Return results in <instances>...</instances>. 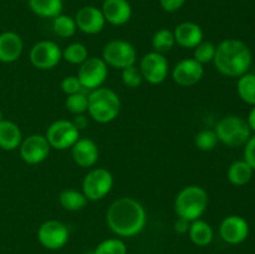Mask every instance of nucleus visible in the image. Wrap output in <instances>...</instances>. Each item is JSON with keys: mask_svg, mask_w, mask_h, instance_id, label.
<instances>
[{"mask_svg": "<svg viewBox=\"0 0 255 254\" xmlns=\"http://www.w3.org/2000/svg\"><path fill=\"white\" fill-rule=\"evenodd\" d=\"M176 44L184 49H194L203 41V29L198 24L192 21H184L177 25L173 31Z\"/></svg>", "mask_w": 255, "mask_h": 254, "instance_id": "nucleus-19", "label": "nucleus"}, {"mask_svg": "<svg viewBox=\"0 0 255 254\" xmlns=\"http://www.w3.org/2000/svg\"><path fill=\"white\" fill-rule=\"evenodd\" d=\"M216 55V45L209 41H202L201 44L194 47L193 59L197 60L199 64L204 65L212 62Z\"/></svg>", "mask_w": 255, "mask_h": 254, "instance_id": "nucleus-33", "label": "nucleus"}, {"mask_svg": "<svg viewBox=\"0 0 255 254\" xmlns=\"http://www.w3.org/2000/svg\"><path fill=\"white\" fill-rule=\"evenodd\" d=\"M204 76L203 65L199 64L193 57L183 59L174 65L172 70V79L177 85L183 87L193 86L198 84Z\"/></svg>", "mask_w": 255, "mask_h": 254, "instance_id": "nucleus-14", "label": "nucleus"}, {"mask_svg": "<svg viewBox=\"0 0 255 254\" xmlns=\"http://www.w3.org/2000/svg\"><path fill=\"white\" fill-rule=\"evenodd\" d=\"M109 228L116 236L134 237L141 233L147 223L144 207L132 197H121L111 203L106 213Z\"/></svg>", "mask_w": 255, "mask_h": 254, "instance_id": "nucleus-1", "label": "nucleus"}, {"mask_svg": "<svg viewBox=\"0 0 255 254\" xmlns=\"http://www.w3.org/2000/svg\"><path fill=\"white\" fill-rule=\"evenodd\" d=\"M71 156L75 163L84 168H90L99 161V147L91 138H79L71 147Z\"/></svg>", "mask_w": 255, "mask_h": 254, "instance_id": "nucleus-17", "label": "nucleus"}, {"mask_svg": "<svg viewBox=\"0 0 255 254\" xmlns=\"http://www.w3.org/2000/svg\"><path fill=\"white\" fill-rule=\"evenodd\" d=\"M19 149L20 157L25 163L39 164L49 157L51 147H50L46 137L35 133L22 139Z\"/></svg>", "mask_w": 255, "mask_h": 254, "instance_id": "nucleus-13", "label": "nucleus"}, {"mask_svg": "<svg viewBox=\"0 0 255 254\" xmlns=\"http://www.w3.org/2000/svg\"><path fill=\"white\" fill-rule=\"evenodd\" d=\"M189 226H191V222L187 221V219L179 218L178 217V219H177L176 223H174V231L179 234L188 233Z\"/></svg>", "mask_w": 255, "mask_h": 254, "instance_id": "nucleus-38", "label": "nucleus"}, {"mask_svg": "<svg viewBox=\"0 0 255 254\" xmlns=\"http://www.w3.org/2000/svg\"><path fill=\"white\" fill-rule=\"evenodd\" d=\"M138 69L143 80H146L148 84L159 85L168 76L169 64L163 54L151 51L142 57Z\"/></svg>", "mask_w": 255, "mask_h": 254, "instance_id": "nucleus-11", "label": "nucleus"}, {"mask_svg": "<svg viewBox=\"0 0 255 254\" xmlns=\"http://www.w3.org/2000/svg\"><path fill=\"white\" fill-rule=\"evenodd\" d=\"M121 71L122 84L126 87H128V89H137V87L141 86L142 82H143V77H142L141 71H139V69L136 65L126 67V69L121 70Z\"/></svg>", "mask_w": 255, "mask_h": 254, "instance_id": "nucleus-34", "label": "nucleus"}, {"mask_svg": "<svg viewBox=\"0 0 255 254\" xmlns=\"http://www.w3.org/2000/svg\"><path fill=\"white\" fill-rule=\"evenodd\" d=\"M29 7L35 15L40 17L54 19L62 14L64 1L62 0H29Z\"/></svg>", "mask_w": 255, "mask_h": 254, "instance_id": "nucleus-23", "label": "nucleus"}, {"mask_svg": "<svg viewBox=\"0 0 255 254\" xmlns=\"http://www.w3.org/2000/svg\"><path fill=\"white\" fill-rule=\"evenodd\" d=\"M72 122H74V125L79 129L85 128L87 126V124H89V121H87V119L84 115H76V117H75V120Z\"/></svg>", "mask_w": 255, "mask_h": 254, "instance_id": "nucleus-39", "label": "nucleus"}, {"mask_svg": "<svg viewBox=\"0 0 255 254\" xmlns=\"http://www.w3.org/2000/svg\"><path fill=\"white\" fill-rule=\"evenodd\" d=\"M22 142V133L15 122L2 120L0 122V148L4 151H14Z\"/></svg>", "mask_w": 255, "mask_h": 254, "instance_id": "nucleus-21", "label": "nucleus"}, {"mask_svg": "<svg viewBox=\"0 0 255 254\" xmlns=\"http://www.w3.org/2000/svg\"><path fill=\"white\" fill-rule=\"evenodd\" d=\"M237 92L242 101L255 106V74L242 75L237 82Z\"/></svg>", "mask_w": 255, "mask_h": 254, "instance_id": "nucleus-26", "label": "nucleus"}, {"mask_svg": "<svg viewBox=\"0 0 255 254\" xmlns=\"http://www.w3.org/2000/svg\"><path fill=\"white\" fill-rule=\"evenodd\" d=\"M50 147L59 151L71 148L80 138V129L69 120H57L47 127L46 134Z\"/></svg>", "mask_w": 255, "mask_h": 254, "instance_id": "nucleus-8", "label": "nucleus"}, {"mask_svg": "<svg viewBox=\"0 0 255 254\" xmlns=\"http://www.w3.org/2000/svg\"><path fill=\"white\" fill-rule=\"evenodd\" d=\"M121 111L120 96L109 87H99L89 92L90 117L99 124H109L117 119Z\"/></svg>", "mask_w": 255, "mask_h": 254, "instance_id": "nucleus-3", "label": "nucleus"}, {"mask_svg": "<svg viewBox=\"0 0 255 254\" xmlns=\"http://www.w3.org/2000/svg\"><path fill=\"white\" fill-rule=\"evenodd\" d=\"M109 76V66L102 57H87L79 67L77 77L85 90H96L101 87Z\"/></svg>", "mask_w": 255, "mask_h": 254, "instance_id": "nucleus-9", "label": "nucleus"}, {"mask_svg": "<svg viewBox=\"0 0 255 254\" xmlns=\"http://www.w3.org/2000/svg\"><path fill=\"white\" fill-rule=\"evenodd\" d=\"M114 187V176L106 168H92L82 181V193L87 201L104 199Z\"/></svg>", "mask_w": 255, "mask_h": 254, "instance_id": "nucleus-7", "label": "nucleus"}, {"mask_svg": "<svg viewBox=\"0 0 255 254\" xmlns=\"http://www.w3.org/2000/svg\"><path fill=\"white\" fill-rule=\"evenodd\" d=\"M24 50V42L19 34L5 31L0 34V61L5 64L15 62L20 59Z\"/></svg>", "mask_w": 255, "mask_h": 254, "instance_id": "nucleus-20", "label": "nucleus"}, {"mask_svg": "<svg viewBox=\"0 0 255 254\" xmlns=\"http://www.w3.org/2000/svg\"><path fill=\"white\" fill-rule=\"evenodd\" d=\"M244 159L251 164L252 168L255 171V136L251 137L246 143L244 148Z\"/></svg>", "mask_w": 255, "mask_h": 254, "instance_id": "nucleus-36", "label": "nucleus"}, {"mask_svg": "<svg viewBox=\"0 0 255 254\" xmlns=\"http://www.w3.org/2000/svg\"><path fill=\"white\" fill-rule=\"evenodd\" d=\"M94 254H127V247L121 239L109 238L97 244Z\"/></svg>", "mask_w": 255, "mask_h": 254, "instance_id": "nucleus-32", "label": "nucleus"}, {"mask_svg": "<svg viewBox=\"0 0 255 254\" xmlns=\"http://www.w3.org/2000/svg\"><path fill=\"white\" fill-rule=\"evenodd\" d=\"M247 122H248V125H249V127H251L252 131L255 132V106H253V109H252L251 112H249Z\"/></svg>", "mask_w": 255, "mask_h": 254, "instance_id": "nucleus-40", "label": "nucleus"}, {"mask_svg": "<svg viewBox=\"0 0 255 254\" xmlns=\"http://www.w3.org/2000/svg\"><path fill=\"white\" fill-rule=\"evenodd\" d=\"M101 11L106 22L114 26L127 24L132 16V7L128 0H105Z\"/></svg>", "mask_w": 255, "mask_h": 254, "instance_id": "nucleus-18", "label": "nucleus"}, {"mask_svg": "<svg viewBox=\"0 0 255 254\" xmlns=\"http://www.w3.org/2000/svg\"><path fill=\"white\" fill-rule=\"evenodd\" d=\"M65 106L71 114L84 115L85 112H87V107H89V94L81 91L77 94L69 95L66 97Z\"/></svg>", "mask_w": 255, "mask_h": 254, "instance_id": "nucleus-30", "label": "nucleus"}, {"mask_svg": "<svg viewBox=\"0 0 255 254\" xmlns=\"http://www.w3.org/2000/svg\"><path fill=\"white\" fill-rule=\"evenodd\" d=\"M77 29L87 35H96L104 30L106 25L101 9L96 6H84L76 12L75 16Z\"/></svg>", "mask_w": 255, "mask_h": 254, "instance_id": "nucleus-16", "label": "nucleus"}, {"mask_svg": "<svg viewBox=\"0 0 255 254\" xmlns=\"http://www.w3.org/2000/svg\"><path fill=\"white\" fill-rule=\"evenodd\" d=\"M218 142V137H217V133L214 129L204 128L202 131H199L196 134V137H194V143H196L197 148L204 152L212 151V149L216 148Z\"/></svg>", "mask_w": 255, "mask_h": 254, "instance_id": "nucleus-31", "label": "nucleus"}, {"mask_svg": "<svg viewBox=\"0 0 255 254\" xmlns=\"http://www.w3.org/2000/svg\"><path fill=\"white\" fill-rule=\"evenodd\" d=\"M254 169L252 168L251 164L243 159V161H236L229 166L227 177L228 181L234 186H244L249 183L253 177Z\"/></svg>", "mask_w": 255, "mask_h": 254, "instance_id": "nucleus-24", "label": "nucleus"}, {"mask_svg": "<svg viewBox=\"0 0 255 254\" xmlns=\"http://www.w3.org/2000/svg\"><path fill=\"white\" fill-rule=\"evenodd\" d=\"M208 193L206 189L197 184H191L177 194L174 199V211L179 218L193 222L204 214L208 207Z\"/></svg>", "mask_w": 255, "mask_h": 254, "instance_id": "nucleus-4", "label": "nucleus"}, {"mask_svg": "<svg viewBox=\"0 0 255 254\" xmlns=\"http://www.w3.org/2000/svg\"><path fill=\"white\" fill-rule=\"evenodd\" d=\"M102 59L107 66L124 70L137 61V51L131 42L126 40H112L105 45Z\"/></svg>", "mask_w": 255, "mask_h": 254, "instance_id": "nucleus-6", "label": "nucleus"}, {"mask_svg": "<svg viewBox=\"0 0 255 254\" xmlns=\"http://www.w3.org/2000/svg\"><path fill=\"white\" fill-rule=\"evenodd\" d=\"M61 90L66 96H69V95L77 94V92L84 91L85 89L82 87L79 77L74 76V75H70V76H66L61 81Z\"/></svg>", "mask_w": 255, "mask_h": 254, "instance_id": "nucleus-35", "label": "nucleus"}, {"mask_svg": "<svg viewBox=\"0 0 255 254\" xmlns=\"http://www.w3.org/2000/svg\"><path fill=\"white\" fill-rule=\"evenodd\" d=\"M52 30H54L57 36L64 37V39L74 36L77 30L75 17L65 14L57 15L56 17H54V21H52Z\"/></svg>", "mask_w": 255, "mask_h": 254, "instance_id": "nucleus-27", "label": "nucleus"}, {"mask_svg": "<svg viewBox=\"0 0 255 254\" xmlns=\"http://www.w3.org/2000/svg\"><path fill=\"white\" fill-rule=\"evenodd\" d=\"M176 45V39H174L173 31L168 29H159L157 30L152 37V47L153 51L164 54V52L171 51Z\"/></svg>", "mask_w": 255, "mask_h": 254, "instance_id": "nucleus-28", "label": "nucleus"}, {"mask_svg": "<svg viewBox=\"0 0 255 254\" xmlns=\"http://www.w3.org/2000/svg\"><path fill=\"white\" fill-rule=\"evenodd\" d=\"M161 7L167 12H176L186 4V0H159Z\"/></svg>", "mask_w": 255, "mask_h": 254, "instance_id": "nucleus-37", "label": "nucleus"}, {"mask_svg": "<svg viewBox=\"0 0 255 254\" xmlns=\"http://www.w3.org/2000/svg\"><path fill=\"white\" fill-rule=\"evenodd\" d=\"M214 131L218 141L228 147H239L246 144L252 137V129L247 120L237 115H229L219 120Z\"/></svg>", "mask_w": 255, "mask_h": 254, "instance_id": "nucleus-5", "label": "nucleus"}, {"mask_svg": "<svg viewBox=\"0 0 255 254\" xmlns=\"http://www.w3.org/2000/svg\"><path fill=\"white\" fill-rule=\"evenodd\" d=\"M214 66L222 75L241 77L252 65V51L248 45L238 39H226L216 46Z\"/></svg>", "mask_w": 255, "mask_h": 254, "instance_id": "nucleus-2", "label": "nucleus"}, {"mask_svg": "<svg viewBox=\"0 0 255 254\" xmlns=\"http://www.w3.org/2000/svg\"><path fill=\"white\" fill-rule=\"evenodd\" d=\"M30 62L39 70H51L62 60V50L51 40H41L30 50Z\"/></svg>", "mask_w": 255, "mask_h": 254, "instance_id": "nucleus-10", "label": "nucleus"}, {"mask_svg": "<svg viewBox=\"0 0 255 254\" xmlns=\"http://www.w3.org/2000/svg\"><path fill=\"white\" fill-rule=\"evenodd\" d=\"M70 232L66 224L57 219L44 222L37 229V239L44 248L57 251L69 242Z\"/></svg>", "mask_w": 255, "mask_h": 254, "instance_id": "nucleus-12", "label": "nucleus"}, {"mask_svg": "<svg viewBox=\"0 0 255 254\" xmlns=\"http://www.w3.org/2000/svg\"><path fill=\"white\" fill-rule=\"evenodd\" d=\"M59 203L66 211L77 212L81 211L86 207L87 198L82 191H77L74 188H67L60 192L59 194Z\"/></svg>", "mask_w": 255, "mask_h": 254, "instance_id": "nucleus-25", "label": "nucleus"}, {"mask_svg": "<svg viewBox=\"0 0 255 254\" xmlns=\"http://www.w3.org/2000/svg\"><path fill=\"white\" fill-rule=\"evenodd\" d=\"M2 120H4V119H2V112H1V110H0V122H1Z\"/></svg>", "mask_w": 255, "mask_h": 254, "instance_id": "nucleus-41", "label": "nucleus"}, {"mask_svg": "<svg viewBox=\"0 0 255 254\" xmlns=\"http://www.w3.org/2000/svg\"><path fill=\"white\" fill-rule=\"evenodd\" d=\"M89 57L87 47L81 42H72L62 50V59L71 65H81Z\"/></svg>", "mask_w": 255, "mask_h": 254, "instance_id": "nucleus-29", "label": "nucleus"}, {"mask_svg": "<svg viewBox=\"0 0 255 254\" xmlns=\"http://www.w3.org/2000/svg\"><path fill=\"white\" fill-rule=\"evenodd\" d=\"M188 236L192 243L196 244L197 247H207L213 241L214 232L211 224L199 218L191 222V226H189L188 229Z\"/></svg>", "mask_w": 255, "mask_h": 254, "instance_id": "nucleus-22", "label": "nucleus"}, {"mask_svg": "<svg viewBox=\"0 0 255 254\" xmlns=\"http://www.w3.org/2000/svg\"><path fill=\"white\" fill-rule=\"evenodd\" d=\"M219 234L222 239L228 244H241L248 238L249 224L243 217L232 216L226 217L219 226Z\"/></svg>", "mask_w": 255, "mask_h": 254, "instance_id": "nucleus-15", "label": "nucleus"}]
</instances>
